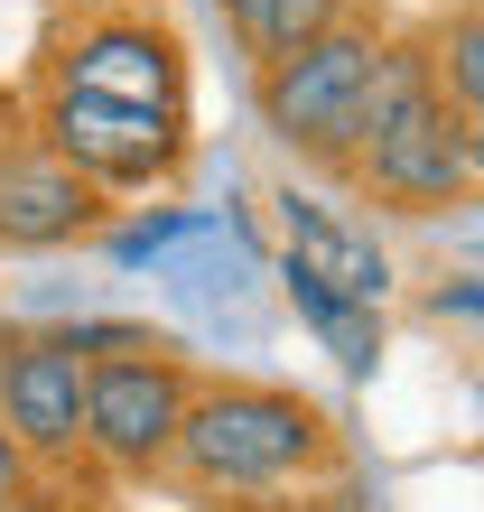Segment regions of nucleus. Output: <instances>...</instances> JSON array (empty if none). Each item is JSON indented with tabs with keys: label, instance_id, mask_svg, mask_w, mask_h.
I'll list each match as a JSON object with an SVG mask.
<instances>
[{
	"label": "nucleus",
	"instance_id": "nucleus-1",
	"mask_svg": "<svg viewBox=\"0 0 484 512\" xmlns=\"http://www.w3.org/2000/svg\"><path fill=\"white\" fill-rule=\"evenodd\" d=\"M345 466V438L308 391L289 382H196L187 429H177L168 475L215 503H261V494H298L317 475Z\"/></svg>",
	"mask_w": 484,
	"mask_h": 512
},
{
	"label": "nucleus",
	"instance_id": "nucleus-2",
	"mask_svg": "<svg viewBox=\"0 0 484 512\" xmlns=\"http://www.w3.org/2000/svg\"><path fill=\"white\" fill-rule=\"evenodd\" d=\"M354 177H363V196H373V205H401V215H438V205H466L475 196V177H466V122L438 94L429 47L382 38L373 94H363Z\"/></svg>",
	"mask_w": 484,
	"mask_h": 512
},
{
	"label": "nucleus",
	"instance_id": "nucleus-3",
	"mask_svg": "<svg viewBox=\"0 0 484 512\" xmlns=\"http://www.w3.org/2000/svg\"><path fill=\"white\" fill-rule=\"evenodd\" d=\"M28 131H38L94 196H149V187H177V177H187V159H196V122H187V112L66 94V84H47V75H38V94H28Z\"/></svg>",
	"mask_w": 484,
	"mask_h": 512
},
{
	"label": "nucleus",
	"instance_id": "nucleus-4",
	"mask_svg": "<svg viewBox=\"0 0 484 512\" xmlns=\"http://www.w3.org/2000/svg\"><path fill=\"white\" fill-rule=\"evenodd\" d=\"M373 66H382V28L373 19H336L326 38L289 47L280 66H261V122H270V140L298 149V159H317V168H354Z\"/></svg>",
	"mask_w": 484,
	"mask_h": 512
},
{
	"label": "nucleus",
	"instance_id": "nucleus-5",
	"mask_svg": "<svg viewBox=\"0 0 484 512\" xmlns=\"http://www.w3.org/2000/svg\"><path fill=\"white\" fill-rule=\"evenodd\" d=\"M187 401H196V373L177 364V345L94 364V382H84V457L112 475H168Z\"/></svg>",
	"mask_w": 484,
	"mask_h": 512
},
{
	"label": "nucleus",
	"instance_id": "nucleus-6",
	"mask_svg": "<svg viewBox=\"0 0 484 512\" xmlns=\"http://www.w3.org/2000/svg\"><path fill=\"white\" fill-rule=\"evenodd\" d=\"M47 84L66 94H103V103H149V112H187V38L131 0V10H103V19H75L47 56Z\"/></svg>",
	"mask_w": 484,
	"mask_h": 512
},
{
	"label": "nucleus",
	"instance_id": "nucleus-7",
	"mask_svg": "<svg viewBox=\"0 0 484 512\" xmlns=\"http://www.w3.org/2000/svg\"><path fill=\"white\" fill-rule=\"evenodd\" d=\"M103 215H112V196H94L38 131H0V252L94 243Z\"/></svg>",
	"mask_w": 484,
	"mask_h": 512
},
{
	"label": "nucleus",
	"instance_id": "nucleus-8",
	"mask_svg": "<svg viewBox=\"0 0 484 512\" xmlns=\"http://www.w3.org/2000/svg\"><path fill=\"white\" fill-rule=\"evenodd\" d=\"M84 373L56 336H10L0 345V429L28 447V466H75L84 457Z\"/></svg>",
	"mask_w": 484,
	"mask_h": 512
},
{
	"label": "nucleus",
	"instance_id": "nucleus-9",
	"mask_svg": "<svg viewBox=\"0 0 484 512\" xmlns=\"http://www.w3.org/2000/svg\"><path fill=\"white\" fill-rule=\"evenodd\" d=\"M280 243H289L280 261H298L308 280H326L336 298H354V308H382L391 298V252L373 243V224L345 215V205L280 187Z\"/></svg>",
	"mask_w": 484,
	"mask_h": 512
},
{
	"label": "nucleus",
	"instance_id": "nucleus-10",
	"mask_svg": "<svg viewBox=\"0 0 484 512\" xmlns=\"http://www.w3.org/2000/svg\"><path fill=\"white\" fill-rule=\"evenodd\" d=\"M270 280H280V298L298 308V326H308V336H317L326 354H336V373L373 382V364H382V308H354V298H336L326 280H308L298 261H280Z\"/></svg>",
	"mask_w": 484,
	"mask_h": 512
},
{
	"label": "nucleus",
	"instance_id": "nucleus-11",
	"mask_svg": "<svg viewBox=\"0 0 484 512\" xmlns=\"http://www.w3.org/2000/svg\"><path fill=\"white\" fill-rule=\"evenodd\" d=\"M429 75H438V94H447V112L475 131L484 122V0H466V10H447L429 38Z\"/></svg>",
	"mask_w": 484,
	"mask_h": 512
},
{
	"label": "nucleus",
	"instance_id": "nucleus-12",
	"mask_svg": "<svg viewBox=\"0 0 484 512\" xmlns=\"http://www.w3.org/2000/svg\"><path fill=\"white\" fill-rule=\"evenodd\" d=\"M224 19H233V38L261 56V66H280L289 47H308V38H326L336 19H354L345 0H224Z\"/></svg>",
	"mask_w": 484,
	"mask_h": 512
},
{
	"label": "nucleus",
	"instance_id": "nucleus-13",
	"mask_svg": "<svg viewBox=\"0 0 484 512\" xmlns=\"http://www.w3.org/2000/svg\"><path fill=\"white\" fill-rule=\"evenodd\" d=\"M47 336L66 345L84 373H94V364H121V354H159V345H168V336H149V326H131V317H75V326H47Z\"/></svg>",
	"mask_w": 484,
	"mask_h": 512
},
{
	"label": "nucleus",
	"instance_id": "nucleus-14",
	"mask_svg": "<svg viewBox=\"0 0 484 512\" xmlns=\"http://www.w3.org/2000/svg\"><path fill=\"white\" fill-rule=\"evenodd\" d=\"M187 233H205V215H140V224H112V233H103V252H112L121 270H140V261H168Z\"/></svg>",
	"mask_w": 484,
	"mask_h": 512
},
{
	"label": "nucleus",
	"instance_id": "nucleus-15",
	"mask_svg": "<svg viewBox=\"0 0 484 512\" xmlns=\"http://www.w3.org/2000/svg\"><path fill=\"white\" fill-rule=\"evenodd\" d=\"M38 503V466H28V447L0 429V512H28Z\"/></svg>",
	"mask_w": 484,
	"mask_h": 512
},
{
	"label": "nucleus",
	"instance_id": "nucleus-16",
	"mask_svg": "<svg viewBox=\"0 0 484 512\" xmlns=\"http://www.w3.org/2000/svg\"><path fill=\"white\" fill-rule=\"evenodd\" d=\"M429 308H438V317H484V280H447Z\"/></svg>",
	"mask_w": 484,
	"mask_h": 512
},
{
	"label": "nucleus",
	"instance_id": "nucleus-17",
	"mask_svg": "<svg viewBox=\"0 0 484 512\" xmlns=\"http://www.w3.org/2000/svg\"><path fill=\"white\" fill-rule=\"evenodd\" d=\"M466 177H475V187H484V122L466 131Z\"/></svg>",
	"mask_w": 484,
	"mask_h": 512
},
{
	"label": "nucleus",
	"instance_id": "nucleus-18",
	"mask_svg": "<svg viewBox=\"0 0 484 512\" xmlns=\"http://www.w3.org/2000/svg\"><path fill=\"white\" fill-rule=\"evenodd\" d=\"M75 19H103V10H131V0H66Z\"/></svg>",
	"mask_w": 484,
	"mask_h": 512
},
{
	"label": "nucleus",
	"instance_id": "nucleus-19",
	"mask_svg": "<svg viewBox=\"0 0 484 512\" xmlns=\"http://www.w3.org/2000/svg\"><path fill=\"white\" fill-rule=\"evenodd\" d=\"M298 512H354V503L345 494H317V503H298Z\"/></svg>",
	"mask_w": 484,
	"mask_h": 512
},
{
	"label": "nucleus",
	"instance_id": "nucleus-20",
	"mask_svg": "<svg viewBox=\"0 0 484 512\" xmlns=\"http://www.w3.org/2000/svg\"><path fill=\"white\" fill-rule=\"evenodd\" d=\"M475 410H484V382H475Z\"/></svg>",
	"mask_w": 484,
	"mask_h": 512
}]
</instances>
